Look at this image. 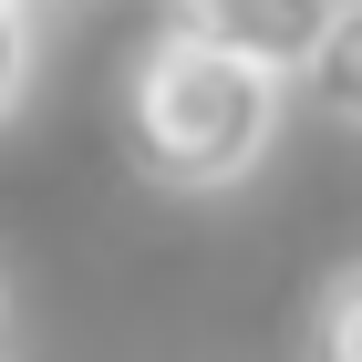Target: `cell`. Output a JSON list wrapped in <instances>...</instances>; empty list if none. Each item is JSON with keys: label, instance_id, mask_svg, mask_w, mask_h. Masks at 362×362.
<instances>
[{"label": "cell", "instance_id": "obj_1", "mask_svg": "<svg viewBox=\"0 0 362 362\" xmlns=\"http://www.w3.org/2000/svg\"><path fill=\"white\" fill-rule=\"evenodd\" d=\"M279 93L290 83L207 52V42H156L135 62V93H124V145L156 187H187V197L238 187L279 135Z\"/></svg>", "mask_w": 362, "mask_h": 362}, {"label": "cell", "instance_id": "obj_2", "mask_svg": "<svg viewBox=\"0 0 362 362\" xmlns=\"http://www.w3.org/2000/svg\"><path fill=\"white\" fill-rule=\"evenodd\" d=\"M332 21H341V0H176V42H207L269 83H310Z\"/></svg>", "mask_w": 362, "mask_h": 362}, {"label": "cell", "instance_id": "obj_3", "mask_svg": "<svg viewBox=\"0 0 362 362\" xmlns=\"http://www.w3.org/2000/svg\"><path fill=\"white\" fill-rule=\"evenodd\" d=\"M310 104L332 114V124H352V135H362V0H341L332 42H321V62H310Z\"/></svg>", "mask_w": 362, "mask_h": 362}, {"label": "cell", "instance_id": "obj_4", "mask_svg": "<svg viewBox=\"0 0 362 362\" xmlns=\"http://www.w3.org/2000/svg\"><path fill=\"white\" fill-rule=\"evenodd\" d=\"M300 362H362V259L321 279V300H310V341H300Z\"/></svg>", "mask_w": 362, "mask_h": 362}, {"label": "cell", "instance_id": "obj_5", "mask_svg": "<svg viewBox=\"0 0 362 362\" xmlns=\"http://www.w3.org/2000/svg\"><path fill=\"white\" fill-rule=\"evenodd\" d=\"M31 93V11H0V114Z\"/></svg>", "mask_w": 362, "mask_h": 362}, {"label": "cell", "instance_id": "obj_6", "mask_svg": "<svg viewBox=\"0 0 362 362\" xmlns=\"http://www.w3.org/2000/svg\"><path fill=\"white\" fill-rule=\"evenodd\" d=\"M0 11H21V0H0Z\"/></svg>", "mask_w": 362, "mask_h": 362}]
</instances>
